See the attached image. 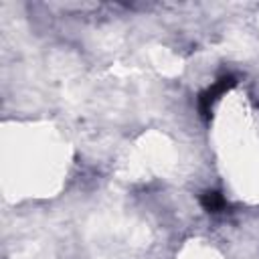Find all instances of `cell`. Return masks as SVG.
<instances>
[{"label": "cell", "instance_id": "2", "mask_svg": "<svg viewBox=\"0 0 259 259\" xmlns=\"http://www.w3.org/2000/svg\"><path fill=\"white\" fill-rule=\"evenodd\" d=\"M200 204L204 206V210L208 212H223L227 208V200L223 198V194L219 192H204L200 198Z\"/></svg>", "mask_w": 259, "mask_h": 259}, {"label": "cell", "instance_id": "1", "mask_svg": "<svg viewBox=\"0 0 259 259\" xmlns=\"http://www.w3.org/2000/svg\"><path fill=\"white\" fill-rule=\"evenodd\" d=\"M235 85V77H221L219 81H214L204 93H200V97H198V109H200V113L204 115V117H208L210 115V109H212V105H214V101L223 95V93H227L231 87Z\"/></svg>", "mask_w": 259, "mask_h": 259}]
</instances>
